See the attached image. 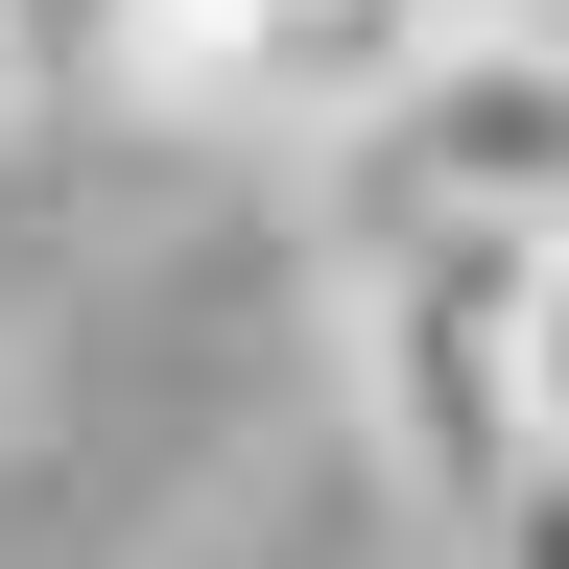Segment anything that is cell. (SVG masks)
Masks as SVG:
<instances>
[{"mask_svg":"<svg viewBox=\"0 0 569 569\" xmlns=\"http://www.w3.org/2000/svg\"><path fill=\"white\" fill-rule=\"evenodd\" d=\"M332 403H356V475L475 546L498 475L546 451L522 427V238L498 213H332Z\"/></svg>","mask_w":569,"mask_h":569,"instance_id":"cell-1","label":"cell"},{"mask_svg":"<svg viewBox=\"0 0 569 569\" xmlns=\"http://www.w3.org/2000/svg\"><path fill=\"white\" fill-rule=\"evenodd\" d=\"M96 96L213 142V167H332L356 96H332V0H96Z\"/></svg>","mask_w":569,"mask_h":569,"instance_id":"cell-2","label":"cell"},{"mask_svg":"<svg viewBox=\"0 0 569 569\" xmlns=\"http://www.w3.org/2000/svg\"><path fill=\"white\" fill-rule=\"evenodd\" d=\"M522 427H546V451H569V213H546V238H522Z\"/></svg>","mask_w":569,"mask_h":569,"instance_id":"cell-3","label":"cell"},{"mask_svg":"<svg viewBox=\"0 0 569 569\" xmlns=\"http://www.w3.org/2000/svg\"><path fill=\"white\" fill-rule=\"evenodd\" d=\"M475 569H569V451H522V475H498V522H475Z\"/></svg>","mask_w":569,"mask_h":569,"instance_id":"cell-4","label":"cell"},{"mask_svg":"<svg viewBox=\"0 0 569 569\" xmlns=\"http://www.w3.org/2000/svg\"><path fill=\"white\" fill-rule=\"evenodd\" d=\"M48 119V0H0V142Z\"/></svg>","mask_w":569,"mask_h":569,"instance_id":"cell-5","label":"cell"}]
</instances>
